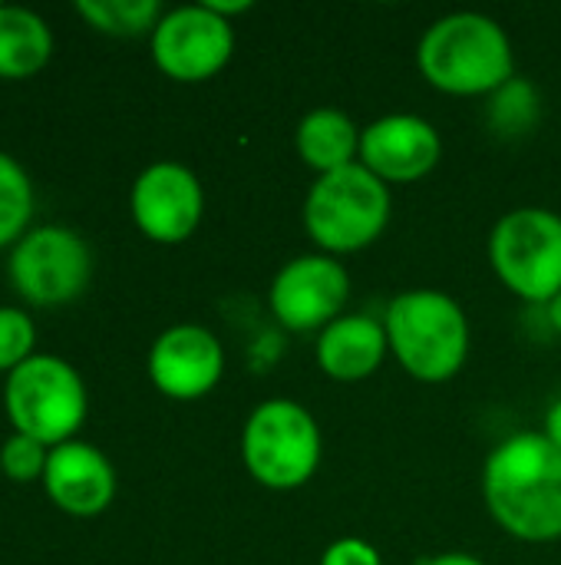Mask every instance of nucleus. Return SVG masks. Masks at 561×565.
<instances>
[{"instance_id":"21","label":"nucleus","mask_w":561,"mask_h":565,"mask_svg":"<svg viewBox=\"0 0 561 565\" xmlns=\"http://www.w3.org/2000/svg\"><path fill=\"white\" fill-rule=\"evenodd\" d=\"M46 460H50V447H43L40 440L23 437V434L7 437V444L0 447V470H3V477L13 480V483L43 480Z\"/></svg>"},{"instance_id":"22","label":"nucleus","mask_w":561,"mask_h":565,"mask_svg":"<svg viewBox=\"0 0 561 565\" xmlns=\"http://www.w3.org/2000/svg\"><path fill=\"white\" fill-rule=\"evenodd\" d=\"M321 565H384V559L367 540L347 536V540H337L324 550Z\"/></svg>"},{"instance_id":"14","label":"nucleus","mask_w":561,"mask_h":565,"mask_svg":"<svg viewBox=\"0 0 561 565\" xmlns=\"http://www.w3.org/2000/svg\"><path fill=\"white\" fill-rule=\"evenodd\" d=\"M43 490L56 510L69 516H99L116 497V470L109 457L83 440H69L50 450L43 470Z\"/></svg>"},{"instance_id":"9","label":"nucleus","mask_w":561,"mask_h":565,"mask_svg":"<svg viewBox=\"0 0 561 565\" xmlns=\"http://www.w3.org/2000/svg\"><path fill=\"white\" fill-rule=\"evenodd\" d=\"M235 50L231 20L205 3L169 10L152 30V60L175 83H202L225 70Z\"/></svg>"},{"instance_id":"11","label":"nucleus","mask_w":561,"mask_h":565,"mask_svg":"<svg viewBox=\"0 0 561 565\" xmlns=\"http://www.w3.org/2000/svg\"><path fill=\"white\" fill-rule=\"evenodd\" d=\"M129 209L136 228L145 238L159 245H179L198 228L205 212V192L188 166L162 159L139 172V179L132 182Z\"/></svg>"},{"instance_id":"20","label":"nucleus","mask_w":561,"mask_h":565,"mask_svg":"<svg viewBox=\"0 0 561 565\" xmlns=\"http://www.w3.org/2000/svg\"><path fill=\"white\" fill-rule=\"evenodd\" d=\"M36 328L26 311L20 308H0V371H17L33 358Z\"/></svg>"},{"instance_id":"16","label":"nucleus","mask_w":561,"mask_h":565,"mask_svg":"<svg viewBox=\"0 0 561 565\" xmlns=\"http://www.w3.org/2000/svg\"><path fill=\"white\" fill-rule=\"evenodd\" d=\"M294 149L304 159V166H311L317 175L337 172L350 162H357L360 156V129L354 126V119L334 106H317L311 109L294 132Z\"/></svg>"},{"instance_id":"15","label":"nucleus","mask_w":561,"mask_h":565,"mask_svg":"<svg viewBox=\"0 0 561 565\" xmlns=\"http://www.w3.org/2000/svg\"><path fill=\"white\" fill-rule=\"evenodd\" d=\"M387 331L367 315H341L317 338V364L331 381L354 384L370 377L387 358Z\"/></svg>"},{"instance_id":"12","label":"nucleus","mask_w":561,"mask_h":565,"mask_svg":"<svg viewBox=\"0 0 561 565\" xmlns=\"http://www.w3.org/2000/svg\"><path fill=\"white\" fill-rule=\"evenodd\" d=\"M443 139L433 122L413 113H390L374 119L360 129V156L357 162L367 166L380 182L403 185L430 175L440 166Z\"/></svg>"},{"instance_id":"3","label":"nucleus","mask_w":561,"mask_h":565,"mask_svg":"<svg viewBox=\"0 0 561 565\" xmlns=\"http://www.w3.org/2000/svg\"><path fill=\"white\" fill-rule=\"evenodd\" d=\"M384 331L400 367L423 381H453L470 358V321L460 301L436 288H410L387 305Z\"/></svg>"},{"instance_id":"8","label":"nucleus","mask_w":561,"mask_h":565,"mask_svg":"<svg viewBox=\"0 0 561 565\" xmlns=\"http://www.w3.org/2000/svg\"><path fill=\"white\" fill-rule=\"evenodd\" d=\"M7 275L23 301L36 308H60L89 288L93 252L73 228L40 225L10 248Z\"/></svg>"},{"instance_id":"4","label":"nucleus","mask_w":561,"mask_h":565,"mask_svg":"<svg viewBox=\"0 0 561 565\" xmlns=\"http://www.w3.org/2000/svg\"><path fill=\"white\" fill-rule=\"evenodd\" d=\"M390 185L350 162L317 175L304 199V228L324 255H350L374 245L390 225Z\"/></svg>"},{"instance_id":"25","label":"nucleus","mask_w":561,"mask_h":565,"mask_svg":"<svg viewBox=\"0 0 561 565\" xmlns=\"http://www.w3.org/2000/svg\"><path fill=\"white\" fill-rule=\"evenodd\" d=\"M542 434L561 450V401H555V404L549 407V414H546V430H542Z\"/></svg>"},{"instance_id":"10","label":"nucleus","mask_w":561,"mask_h":565,"mask_svg":"<svg viewBox=\"0 0 561 565\" xmlns=\"http://www.w3.org/2000/svg\"><path fill=\"white\" fill-rule=\"evenodd\" d=\"M271 311L288 331H324L350 298V275L334 255H301L281 265L271 281Z\"/></svg>"},{"instance_id":"17","label":"nucleus","mask_w":561,"mask_h":565,"mask_svg":"<svg viewBox=\"0 0 561 565\" xmlns=\"http://www.w3.org/2000/svg\"><path fill=\"white\" fill-rule=\"evenodd\" d=\"M53 56L50 23L13 3H0V79H30Z\"/></svg>"},{"instance_id":"26","label":"nucleus","mask_w":561,"mask_h":565,"mask_svg":"<svg viewBox=\"0 0 561 565\" xmlns=\"http://www.w3.org/2000/svg\"><path fill=\"white\" fill-rule=\"evenodd\" d=\"M546 308H549V321H552V328L561 334V291L552 298V301H549V305H546Z\"/></svg>"},{"instance_id":"13","label":"nucleus","mask_w":561,"mask_h":565,"mask_svg":"<svg viewBox=\"0 0 561 565\" xmlns=\"http://www.w3.org/2000/svg\"><path fill=\"white\" fill-rule=\"evenodd\" d=\"M225 374L222 341L202 324H175L149 348V381L172 401H198Z\"/></svg>"},{"instance_id":"24","label":"nucleus","mask_w":561,"mask_h":565,"mask_svg":"<svg viewBox=\"0 0 561 565\" xmlns=\"http://www.w3.org/2000/svg\"><path fill=\"white\" fill-rule=\"evenodd\" d=\"M205 7L208 10H215L218 17H235V13H245V10H251V0H205Z\"/></svg>"},{"instance_id":"2","label":"nucleus","mask_w":561,"mask_h":565,"mask_svg":"<svg viewBox=\"0 0 561 565\" xmlns=\"http://www.w3.org/2000/svg\"><path fill=\"white\" fill-rule=\"evenodd\" d=\"M417 66L430 86L450 96H486L513 83L516 56L506 26L476 10L446 13L427 26Z\"/></svg>"},{"instance_id":"5","label":"nucleus","mask_w":561,"mask_h":565,"mask_svg":"<svg viewBox=\"0 0 561 565\" xmlns=\"http://www.w3.org/2000/svg\"><path fill=\"white\" fill-rule=\"evenodd\" d=\"M3 407L13 434L33 437L43 447L76 440L86 420V384L79 371L56 354H33L7 374Z\"/></svg>"},{"instance_id":"23","label":"nucleus","mask_w":561,"mask_h":565,"mask_svg":"<svg viewBox=\"0 0 561 565\" xmlns=\"http://www.w3.org/2000/svg\"><path fill=\"white\" fill-rule=\"evenodd\" d=\"M420 565H486L483 559H476L473 553H440L430 559H420Z\"/></svg>"},{"instance_id":"7","label":"nucleus","mask_w":561,"mask_h":565,"mask_svg":"<svg viewBox=\"0 0 561 565\" xmlns=\"http://www.w3.org/2000/svg\"><path fill=\"white\" fill-rule=\"evenodd\" d=\"M496 278L532 305H549L561 291V215L526 205L506 212L489 235Z\"/></svg>"},{"instance_id":"1","label":"nucleus","mask_w":561,"mask_h":565,"mask_svg":"<svg viewBox=\"0 0 561 565\" xmlns=\"http://www.w3.org/2000/svg\"><path fill=\"white\" fill-rule=\"evenodd\" d=\"M493 520L522 543L561 540V450L546 434L503 440L483 467Z\"/></svg>"},{"instance_id":"6","label":"nucleus","mask_w":561,"mask_h":565,"mask_svg":"<svg viewBox=\"0 0 561 565\" xmlns=\"http://www.w3.org/2000/svg\"><path fill=\"white\" fill-rule=\"evenodd\" d=\"M241 460L261 487L298 490L321 467V427L294 401H265L241 430Z\"/></svg>"},{"instance_id":"18","label":"nucleus","mask_w":561,"mask_h":565,"mask_svg":"<svg viewBox=\"0 0 561 565\" xmlns=\"http://www.w3.org/2000/svg\"><path fill=\"white\" fill-rule=\"evenodd\" d=\"M76 13L106 36H152L165 17L159 0H79Z\"/></svg>"},{"instance_id":"19","label":"nucleus","mask_w":561,"mask_h":565,"mask_svg":"<svg viewBox=\"0 0 561 565\" xmlns=\"http://www.w3.org/2000/svg\"><path fill=\"white\" fill-rule=\"evenodd\" d=\"M33 218V185L23 166L0 149V248H13Z\"/></svg>"}]
</instances>
